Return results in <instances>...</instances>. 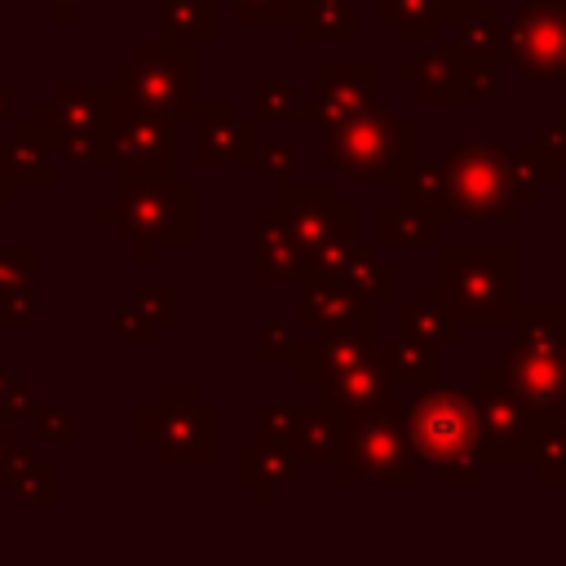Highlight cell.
I'll return each mask as SVG.
<instances>
[{"label":"cell","instance_id":"cell-1","mask_svg":"<svg viewBox=\"0 0 566 566\" xmlns=\"http://www.w3.org/2000/svg\"><path fill=\"white\" fill-rule=\"evenodd\" d=\"M407 438L416 460L433 464L442 486H473L482 473V416L478 398L455 385H429L407 402Z\"/></svg>","mask_w":566,"mask_h":566},{"label":"cell","instance_id":"cell-2","mask_svg":"<svg viewBox=\"0 0 566 566\" xmlns=\"http://www.w3.org/2000/svg\"><path fill=\"white\" fill-rule=\"evenodd\" d=\"M517 248L509 243H447L438 248V296L460 323L517 318Z\"/></svg>","mask_w":566,"mask_h":566},{"label":"cell","instance_id":"cell-3","mask_svg":"<svg viewBox=\"0 0 566 566\" xmlns=\"http://www.w3.org/2000/svg\"><path fill=\"white\" fill-rule=\"evenodd\" d=\"M500 380L535 411H562L566 394V305H517L513 340L495 363Z\"/></svg>","mask_w":566,"mask_h":566},{"label":"cell","instance_id":"cell-4","mask_svg":"<svg viewBox=\"0 0 566 566\" xmlns=\"http://www.w3.org/2000/svg\"><path fill=\"white\" fill-rule=\"evenodd\" d=\"M323 159L336 168V177L371 181V186H398L416 164V124L371 106L367 115H354L345 124H323Z\"/></svg>","mask_w":566,"mask_h":566},{"label":"cell","instance_id":"cell-5","mask_svg":"<svg viewBox=\"0 0 566 566\" xmlns=\"http://www.w3.org/2000/svg\"><path fill=\"white\" fill-rule=\"evenodd\" d=\"M195 186L177 177H115V234L137 248V261H155V243H190L199 234Z\"/></svg>","mask_w":566,"mask_h":566},{"label":"cell","instance_id":"cell-6","mask_svg":"<svg viewBox=\"0 0 566 566\" xmlns=\"http://www.w3.org/2000/svg\"><path fill=\"white\" fill-rule=\"evenodd\" d=\"M402 420H407L402 389H394L380 411L345 420V442H340V460H336L340 486H358V482L411 486L416 482V451H411Z\"/></svg>","mask_w":566,"mask_h":566},{"label":"cell","instance_id":"cell-7","mask_svg":"<svg viewBox=\"0 0 566 566\" xmlns=\"http://www.w3.org/2000/svg\"><path fill=\"white\" fill-rule=\"evenodd\" d=\"M438 164L447 172V186L455 195L460 217H469V221H504V226H513L522 217L526 195H522L513 155L504 146H478V142L447 146Z\"/></svg>","mask_w":566,"mask_h":566},{"label":"cell","instance_id":"cell-8","mask_svg":"<svg viewBox=\"0 0 566 566\" xmlns=\"http://www.w3.org/2000/svg\"><path fill=\"white\" fill-rule=\"evenodd\" d=\"M296 248L310 261V274H327L345 248L358 239V208L336 199L332 186L323 181H283L274 195Z\"/></svg>","mask_w":566,"mask_h":566},{"label":"cell","instance_id":"cell-9","mask_svg":"<svg viewBox=\"0 0 566 566\" xmlns=\"http://www.w3.org/2000/svg\"><path fill=\"white\" fill-rule=\"evenodd\" d=\"M115 88L142 106H155L164 115H172L177 124L195 115V88H199V62H195V44L186 40H150L142 44L128 62H119L115 71Z\"/></svg>","mask_w":566,"mask_h":566},{"label":"cell","instance_id":"cell-10","mask_svg":"<svg viewBox=\"0 0 566 566\" xmlns=\"http://www.w3.org/2000/svg\"><path fill=\"white\" fill-rule=\"evenodd\" d=\"M115 177H172L177 164V119L124 97L115 88V106L106 119V159Z\"/></svg>","mask_w":566,"mask_h":566},{"label":"cell","instance_id":"cell-11","mask_svg":"<svg viewBox=\"0 0 566 566\" xmlns=\"http://www.w3.org/2000/svg\"><path fill=\"white\" fill-rule=\"evenodd\" d=\"M150 451L159 464H212L217 460V411L199 402L190 385H159Z\"/></svg>","mask_w":566,"mask_h":566},{"label":"cell","instance_id":"cell-12","mask_svg":"<svg viewBox=\"0 0 566 566\" xmlns=\"http://www.w3.org/2000/svg\"><path fill=\"white\" fill-rule=\"evenodd\" d=\"M478 416H482V464H531L535 411L500 380L495 363L478 367Z\"/></svg>","mask_w":566,"mask_h":566},{"label":"cell","instance_id":"cell-13","mask_svg":"<svg viewBox=\"0 0 566 566\" xmlns=\"http://www.w3.org/2000/svg\"><path fill=\"white\" fill-rule=\"evenodd\" d=\"M504 62L539 84L566 80V0H531L504 27Z\"/></svg>","mask_w":566,"mask_h":566},{"label":"cell","instance_id":"cell-14","mask_svg":"<svg viewBox=\"0 0 566 566\" xmlns=\"http://www.w3.org/2000/svg\"><path fill=\"white\" fill-rule=\"evenodd\" d=\"M402 84H416V93L424 102H478V97H495V62L469 57L455 40L451 44H424V53L416 62L398 66Z\"/></svg>","mask_w":566,"mask_h":566},{"label":"cell","instance_id":"cell-15","mask_svg":"<svg viewBox=\"0 0 566 566\" xmlns=\"http://www.w3.org/2000/svg\"><path fill=\"white\" fill-rule=\"evenodd\" d=\"M296 318L310 323L314 332H349V336H363V340H376V301L340 287L336 279L327 274H310L305 287H301V305H296Z\"/></svg>","mask_w":566,"mask_h":566},{"label":"cell","instance_id":"cell-16","mask_svg":"<svg viewBox=\"0 0 566 566\" xmlns=\"http://www.w3.org/2000/svg\"><path fill=\"white\" fill-rule=\"evenodd\" d=\"M190 124L199 128V137H195L199 164H256V155H261L256 128L248 119H239V111L230 102L195 106Z\"/></svg>","mask_w":566,"mask_h":566},{"label":"cell","instance_id":"cell-17","mask_svg":"<svg viewBox=\"0 0 566 566\" xmlns=\"http://www.w3.org/2000/svg\"><path fill=\"white\" fill-rule=\"evenodd\" d=\"M376 66L371 62H323L318 66V119L345 124L376 106Z\"/></svg>","mask_w":566,"mask_h":566},{"label":"cell","instance_id":"cell-18","mask_svg":"<svg viewBox=\"0 0 566 566\" xmlns=\"http://www.w3.org/2000/svg\"><path fill=\"white\" fill-rule=\"evenodd\" d=\"M252 226H256V283L261 287L265 283L270 287L274 283H305L310 279V261L296 248V239H292L279 203H261L256 217H252Z\"/></svg>","mask_w":566,"mask_h":566},{"label":"cell","instance_id":"cell-19","mask_svg":"<svg viewBox=\"0 0 566 566\" xmlns=\"http://www.w3.org/2000/svg\"><path fill=\"white\" fill-rule=\"evenodd\" d=\"M115 106V84H57L49 102L35 106V124L53 128H106Z\"/></svg>","mask_w":566,"mask_h":566},{"label":"cell","instance_id":"cell-20","mask_svg":"<svg viewBox=\"0 0 566 566\" xmlns=\"http://www.w3.org/2000/svg\"><path fill=\"white\" fill-rule=\"evenodd\" d=\"M296 469H301V460L292 455V447L261 442V438L248 442V447H239V455H234V478H239L243 486H252L256 504H274L279 491L292 486Z\"/></svg>","mask_w":566,"mask_h":566},{"label":"cell","instance_id":"cell-21","mask_svg":"<svg viewBox=\"0 0 566 566\" xmlns=\"http://www.w3.org/2000/svg\"><path fill=\"white\" fill-rule=\"evenodd\" d=\"M0 181H9L13 190L18 186H49V181H57L53 142H49V133L35 119L22 124L9 142H0Z\"/></svg>","mask_w":566,"mask_h":566},{"label":"cell","instance_id":"cell-22","mask_svg":"<svg viewBox=\"0 0 566 566\" xmlns=\"http://www.w3.org/2000/svg\"><path fill=\"white\" fill-rule=\"evenodd\" d=\"M398 336H411V340H424L433 349L442 345H455L460 340V318L442 305L438 287H420L411 305H398Z\"/></svg>","mask_w":566,"mask_h":566},{"label":"cell","instance_id":"cell-23","mask_svg":"<svg viewBox=\"0 0 566 566\" xmlns=\"http://www.w3.org/2000/svg\"><path fill=\"white\" fill-rule=\"evenodd\" d=\"M340 442H345V416H336L323 402L301 407V420H296V433H292V455L301 464H336Z\"/></svg>","mask_w":566,"mask_h":566},{"label":"cell","instance_id":"cell-24","mask_svg":"<svg viewBox=\"0 0 566 566\" xmlns=\"http://www.w3.org/2000/svg\"><path fill=\"white\" fill-rule=\"evenodd\" d=\"M447 22L455 27V44L469 53V57H482V62H500L504 57V27H500V9L478 0V4H464L455 13H447Z\"/></svg>","mask_w":566,"mask_h":566},{"label":"cell","instance_id":"cell-25","mask_svg":"<svg viewBox=\"0 0 566 566\" xmlns=\"http://www.w3.org/2000/svg\"><path fill=\"white\" fill-rule=\"evenodd\" d=\"M296 40H354L358 35V9L354 0H296Z\"/></svg>","mask_w":566,"mask_h":566},{"label":"cell","instance_id":"cell-26","mask_svg":"<svg viewBox=\"0 0 566 566\" xmlns=\"http://www.w3.org/2000/svg\"><path fill=\"white\" fill-rule=\"evenodd\" d=\"M376 18L385 27H394V35L402 44H433V35L442 31V4L438 0H380Z\"/></svg>","mask_w":566,"mask_h":566},{"label":"cell","instance_id":"cell-27","mask_svg":"<svg viewBox=\"0 0 566 566\" xmlns=\"http://www.w3.org/2000/svg\"><path fill=\"white\" fill-rule=\"evenodd\" d=\"M376 239L380 243H433L438 239V217H429L411 199H389L376 208Z\"/></svg>","mask_w":566,"mask_h":566},{"label":"cell","instance_id":"cell-28","mask_svg":"<svg viewBox=\"0 0 566 566\" xmlns=\"http://www.w3.org/2000/svg\"><path fill=\"white\" fill-rule=\"evenodd\" d=\"M398 195H402V199H411V203H420L429 217H438V226H451V221L460 217V208H455V195H451V186H447L442 164H416V168L398 181Z\"/></svg>","mask_w":566,"mask_h":566},{"label":"cell","instance_id":"cell-29","mask_svg":"<svg viewBox=\"0 0 566 566\" xmlns=\"http://www.w3.org/2000/svg\"><path fill=\"white\" fill-rule=\"evenodd\" d=\"M159 35L208 44L217 40V9L212 0H159Z\"/></svg>","mask_w":566,"mask_h":566},{"label":"cell","instance_id":"cell-30","mask_svg":"<svg viewBox=\"0 0 566 566\" xmlns=\"http://www.w3.org/2000/svg\"><path fill=\"white\" fill-rule=\"evenodd\" d=\"M531 464L539 473V482L566 486V416H539L535 420V447H531Z\"/></svg>","mask_w":566,"mask_h":566},{"label":"cell","instance_id":"cell-31","mask_svg":"<svg viewBox=\"0 0 566 566\" xmlns=\"http://www.w3.org/2000/svg\"><path fill=\"white\" fill-rule=\"evenodd\" d=\"M389 349V371H394V385L398 389H429L438 385V363H433V345L424 340H411V336H398Z\"/></svg>","mask_w":566,"mask_h":566},{"label":"cell","instance_id":"cell-32","mask_svg":"<svg viewBox=\"0 0 566 566\" xmlns=\"http://www.w3.org/2000/svg\"><path fill=\"white\" fill-rule=\"evenodd\" d=\"M513 168H517V181H522L526 203H535V199H539V186H553V181H557L562 159H557L553 150H544L539 142H526V146L513 155Z\"/></svg>","mask_w":566,"mask_h":566},{"label":"cell","instance_id":"cell-33","mask_svg":"<svg viewBox=\"0 0 566 566\" xmlns=\"http://www.w3.org/2000/svg\"><path fill=\"white\" fill-rule=\"evenodd\" d=\"M13 500L18 504H31V509H44V504H57V469H49V464H27L13 482Z\"/></svg>","mask_w":566,"mask_h":566},{"label":"cell","instance_id":"cell-34","mask_svg":"<svg viewBox=\"0 0 566 566\" xmlns=\"http://www.w3.org/2000/svg\"><path fill=\"white\" fill-rule=\"evenodd\" d=\"M296 420H301V407H292V402H270V407H261V416H256V438H261V442L292 447Z\"/></svg>","mask_w":566,"mask_h":566},{"label":"cell","instance_id":"cell-35","mask_svg":"<svg viewBox=\"0 0 566 566\" xmlns=\"http://www.w3.org/2000/svg\"><path fill=\"white\" fill-rule=\"evenodd\" d=\"M252 97H256V119H292V111L301 106L296 88L283 80H261Z\"/></svg>","mask_w":566,"mask_h":566},{"label":"cell","instance_id":"cell-36","mask_svg":"<svg viewBox=\"0 0 566 566\" xmlns=\"http://www.w3.org/2000/svg\"><path fill=\"white\" fill-rule=\"evenodd\" d=\"M256 177L265 181H274V186H283V181H292L296 177V168H301V155H296V146H287V142H265V150L256 155Z\"/></svg>","mask_w":566,"mask_h":566},{"label":"cell","instance_id":"cell-37","mask_svg":"<svg viewBox=\"0 0 566 566\" xmlns=\"http://www.w3.org/2000/svg\"><path fill=\"white\" fill-rule=\"evenodd\" d=\"M296 354H301V340H296V332L283 327V323H270V327L261 332V340H256V363H261V367L296 363Z\"/></svg>","mask_w":566,"mask_h":566},{"label":"cell","instance_id":"cell-38","mask_svg":"<svg viewBox=\"0 0 566 566\" xmlns=\"http://www.w3.org/2000/svg\"><path fill=\"white\" fill-rule=\"evenodd\" d=\"M31 424H35V438L40 442H57V447H71L75 442V416L66 407H35L31 411Z\"/></svg>","mask_w":566,"mask_h":566},{"label":"cell","instance_id":"cell-39","mask_svg":"<svg viewBox=\"0 0 566 566\" xmlns=\"http://www.w3.org/2000/svg\"><path fill=\"white\" fill-rule=\"evenodd\" d=\"M31 411H35L31 389L0 363V420H31Z\"/></svg>","mask_w":566,"mask_h":566},{"label":"cell","instance_id":"cell-40","mask_svg":"<svg viewBox=\"0 0 566 566\" xmlns=\"http://www.w3.org/2000/svg\"><path fill=\"white\" fill-rule=\"evenodd\" d=\"M133 305H137L150 323H159V327L177 318V292H172L168 283H146V287L133 296Z\"/></svg>","mask_w":566,"mask_h":566},{"label":"cell","instance_id":"cell-41","mask_svg":"<svg viewBox=\"0 0 566 566\" xmlns=\"http://www.w3.org/2000/svg\"><path fill=\"white\" fill-rule=\"evenodd\" d=\"M239 22H292L296 0H226Z\"/></svg>","mask_w":566,"mask_h":566},{"label":"cell","instance_id":"cell-42","mask_svg":"<svg viewBox=\"0 0 566 566\" xmlns=\"http://www.w3.org/2000/svg\"><path fill=\"white\" fill-rule=\"evenodd\" d=\"M35 274V248L31 243H18V248H4L0 252V296L18 283H27Z\"/></svg>","mask_w":566,"mask_h":566},{"label":"cell","instance_id":"cell-43","mask_svg":"<svg viewBox=\"0 0 566 566\" xmlns=\"http://www.w3.org/2000/svg\"><path fill=\"white\" fill-rule=\"evenodd\" d=\"M31 310H35V283H31V279L18 283V287H9V292L0 296V323H4V327H22V323L31 318Z\"/></svg>","mask_w":566,"mask_h":566},{"label":"cell","instance_id":"cell-44","mask_svg":"<svg viewBox=\"0 0 566 566\" xmlns=\"http://www.w3.org/2000/svg\"><path fill=\"white\" fill-rule=\"evenodd\" d=\"M155 327H159V323H150V318H146V314H142V310L133 305V301L115 310V332H119L124 340H137V345H150V340H155Z\"/></svg>","mask_w":566,"mask_h":566},{"label":"cell","instance_id":"cell-45","mask_svg":"<svg viewBox=\"0 0 566 566\" xmlns=\"http://www.w3.org/2000/svg\"><path fill=\"white\" fill-rule=\"evenodd\" d=\"M27 464H31V455L18 451V442H13V420H0V482H13Z\"/></svg>","mask_w":566,"mask_h":566},{"label":"cell","instance_id":"cell-46","mask_svg":"<svg viewBox=\"0 0 566 566\" xmlns=\"http://www.w3.org/2000/svg\"><path fill=\"white\" fill-rule=\"evenodd\" d=\"M367 301H376V305H394L398 301V265H389V261L376 265L371 287H367Z\"/></svg>","mask_w":566,"mask_h":566},{"label":"cell","instance_id":"cell-47","mask_svg":"<svg viewBox=\"0 0 566 566\" xmlns=\"http://www.w3.org/2000/svg\"><path fill=\"white\" fill-rule=\"evenodd\" d=\"M535 142L544 146V150H553L562 164H566V124L562 119H553V124H544L539 133H535Z\"/></svg>","mask_w":566,"mask_h":566},{"label":"cell","instance_id":"cell-48","mask_svg":"<svg viewBox=\"0 0 566 566\" xmlns=\"http://www.w3.org/2000/svg\"><path fill=\"white\" fill-rule=\"evenodd\" d=\"M40 4H49L57 22H75V9H80L84 0H40Z\"/></svg>","mask_w":566,"mask_h":566},{"label":"cell","instance_id":"cell-49","mask_svg":"<svg viewBox=\"0 0 566 566\" xmlns=\"http://www.w3.org/2000/svg\"><path fill=\"white\" fill-rule=\"evenodd\" d=\"M9 106H13V84L0 80V119H9Z\"/></svg>","mask_w":566,"mask_h":566},{"label":"cell","instance_id":"cell-50","mask_svg":"<svg viewBox=\"0 0 566 566\" xmlns=\"http://www.w3.org/2000/svg\"><path fill=\"white\" fill-rule=\"evenodd\" d=\"M438 4H442V18H447V13H455V9H464V4H478V0H438Z\"/></svg>","mask_w":566,"mask_h":566},{"label":"cell","instance_id":"cell-51","mask_svg":"<svg viewBox=\"0 0 566 566\" xmlns=\"http://www.w3.org/2000/svg\"><path fill=\"white\" fill-rule=\"evenodd\" d=\"M13 203V186L9 181H0V208H9Z\"/></svg>","mask_w":566,"mask_h":566},{"label":"cell","instance_id":"cell-52","mask_svg":"<svg viewBox=\"0 0 566 566\" xmlns=\"http://www.w3.org/2000/svg\"><path fill=\"white\" fill-rule=\"evenodd\" d=\"M557 119H562V124H566V106H562V115H557Z\"/></svg>","mask_w":566,"mask_h":566},{"label":"cell","instance_id":"cell-53","mask_svg":"<svg viewBox=\"0 0 566 566\" xmlns=\"http://www.w3.org/2000/svg\"><path fill=\"white\" fill-rule=\"evenodd\" d=\"M562 416H566V394H562Z\"/></svg>","mask_w":566,"mask_h":566},{"label":"cell","instance_id":"cell-54","mask_svg":"<svg viewBox=\"0 0 566 566\" xmlns=\"http://www.w3.org/2000/svg\"><path fill=\"white\" fill-rule=\"evenodd\" d=\"M371 4H380V0H371Z\"/></svg>","mask_w":566,"mask_h":566}]
</instances>
